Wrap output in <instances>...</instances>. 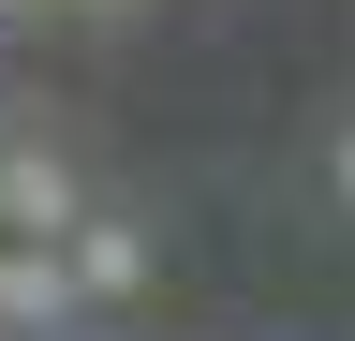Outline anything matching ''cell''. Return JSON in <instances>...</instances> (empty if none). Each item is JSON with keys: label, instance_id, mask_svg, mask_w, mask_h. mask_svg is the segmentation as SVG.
<instances>
[{"label": "cell", "instance_id": "6da1fadb", "mask_svg": "<svg viewBox=\"0 0 355 341\" xmlns=\"http://www.w3.org/2000/svg\"><path fill=\"white\" fill-rule=\"evenodd\" d=\"M74 223H89V208H74V163L15 134V163H0V238H30V252H60Z\"/></svg>", "mask_w": 355, "mask_h": 341}, {"label": "cell", "instance_id": "7a4b0ae2", "mask_svg": "<svg viewBox=\"0 0 355 341\" xmlns=\"http://www.w3.org/2000/svg\"><path fill=\"white\" fill-rule=\"evenodd\" d=\"M60 252H74V297H104V312H119V297H148V267H163V252L119 223V208H89V223H74Z\"/></svg>", "mask_w": 355, "mask_h": 341}, {"label": "cell", "instance_id": "3957f363", "mask_svg": "<svg viewBox=\"0 0 355 341\" xmlns=\"http://www.w3.org/2000/svg\"><path fill=\"white\" fill-rule=\"evenodd\" d=\"M0 326H74V252H30V238H0Z\"/></svg>", "mask_w": 355, "mask_h": 341}, {"label": "cell", "instance_id": "277c9868", "mask_svg": "<svg viewBox=\"0 0 355 341\" xmlns=\"http://www.w3.org/2000/svg\"><path fill=\"white\" fill-rule=\"evenodd\" d=\"M326 178H340V208H355V119H340V134H326Z\"/></svg>", "mask_w": 355, "mask_h": 341}, {"label": "cell", "instance_id": "5b68a950", "mask_svg": "<svg viewBox=\"0 0 355 341\" xmlns=\"http://www.w3.org/2000/svg\"><path fill=\"white\" fill-rule=\"evenodd\" d=\"M44 15H133V0H44Z\"/></svg>", "mask_w": 355, "mask_h": 341}, {"label": "cell", "instance_id": "8992f818", "mask_svg": "<svg viewBox=\"0 0 355 341\" xmlns=\"http://www.w3.org/2000/svg\"><path fill=\"white\" fill-rule=\"evenodd\" d=\"M0 163H15V119H0Z\"/></svg>", "mask_w": 355, "mask_h": 341}, {"label": "cell", "instance_id": "52a82bcc", "mask_svg": "<svg viewBox=\"0 0 355 341\" xmlns=\"http://www.w3.org/2000/svg\"><path fill=\"white\" fill-rule=\"evenodd\" d=\"M0 341H15V326H0Z\"/></svg>", "mask_w": 355, "mask_h": 341}]
</instances>
